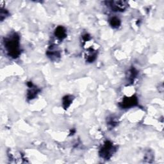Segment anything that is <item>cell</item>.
<instances>
[{
    "label": "cell",
    "instance_id": "52a82bcc",
    "mask_svg": "<svg viewBox=\"0 0 164 164\" xmlns=\"http://www.w3.org/2000/svg\"><path fill=\"white\" fill-rule=\"evenodd\" d=\"M55 36L59 40L63 41L67 37V30L62 26H58L55 30Z\"/></svg>",
    "mask_w": 164,
    "mask_h": 164
},
{
    "label": "cell",
    "instance_id": "277c9868",
    "mask_svg": "<svg viewBox=\"0 0 164 164\" xmlns=\"http://www.w3.org/2000/svg\"><path fill=\"white\" fill-rule=\"evenodd\" d=\"M106 3L114 12H124L128 5L127 2L125 1H110Z\"/></svg>",
    "mask_w": 164,
    "mask_h": 164
},
{
    "label": "cell",
    "instance_id": "ba28073f",
    "mask_svg": "<svg viewBox=\"0 0 164 164\" xmlns=\"http://www.w3.org/2000/svg\"><path fill=\"white\" fill-rule=\"evenodd\" d=\"M74 97L71 95H66L62 98V106L65 110H67L72 104Z\"/></svg>",
    "mask_w": 164,
    "mask_h": 164
},
{
    "label": "cell",
    "instance_id": "5b68a950",
    "mask_svg": "<svg viewBox=\"0 0 164 164\" xmlns=\"http://www.w3.org/2000/svg\"><path fill=\"white\" fill-rule=\"evenodd\" d=\"M27 85L29 88L27 91V99L28 100H32L37 97V94L40 92V89L35 86L31 81H28L27 83Z\"/></svg>",
    "mask_w": 164,
    "mask_h": 164
},
{
    "label": "cell",
    "instance_id": "7c38bea8",
    "mask_svg": "<svg viewBox=\"0 0 164 164\" xmlns=\"http://www.w3.org/2000/svg\"><path fill=\"white\" fill-rule=\"evenodd\" d=\"M107 124L110 127L114 128L118 124V121L117 120L116 118H114V117H111V118H108Z\"/></svg>",
    "mask_w": 164,
    "mask_h": 164
},
{
    "label": "cell",
    "instance_id": "5bb4252c",
    "mask_svg": "<svg viewBox=\"0 0 164 164\" xmlns=\"http://www.w3.org/2000/svg\"><path fill=\"white\" fill-rule=\"evenodd\" d=\"M82 39H83L84 42H88L90 40L91 37L88 33H85L83 35V36H82Z\"/></svg>",
    "mask_w": 164,
    "mask_h": 164
},
{
    "label": "cell",
    "instance_id": "7a4b0ae2",
    "mask_svg": "<svg viewBox=\"0 0 164 164\" xmlns=\"http://www.w3.org/2000/svg\"><path fill=\"white\" fill-rule=\"evenodd\" d=\"M116 147L112 142L109 141V140H107L100 148L99 154L101 158L104 160H109L112 157L113 153L116 151Z\"/></svg>",
    "mask_w": 164,
    "mask_h": 164
},
{
    "label": "cell",
    "instance_id": "30bf717a",
    "mask_svg": "<svg viewBox=\"0 0 164 164\" xmlns=\"http://www.w3.org/2000/svg\"><path fill=\"white\" fill-rule=\"evenodd\" d=\"M109 24L113 28H118L121 25V21L119 18L118 17H112L109 19Z\"/></svg>",
    "mask_w": 164,
    "mask_h": 164
},
{
    "label": "cell",
    "instance_id": "2e32d148",
    "mask_svg": "<svg viewBox=\"0 0 164 164\" xmlns=\"http://www.w3.org/2000/svg\"><path fill=\"white\" fill-rule=\"evenodd\" d=\"M75 132H76V131H75V130H71V132H70V133H71V134H70V135H74V133H75Z\"/></svg>",
    "mask_w": 164,
    "mask_h": 164
},
{
    "label": "cell",
    "instance_id": "8992f818",
    "mask_svg": "<svg viewBox=\"0 0 164 164\" xmlns=\"http://www.w3.org/2000/svg\"><path fill=\"white\" fill-rule=\"evenodd\" d=\"M46 55L52 60H57L60 57V53L57 50L56 46L55 45L50 46V48L46 52Z\"/></svg>",
    "mask_w": 164,
    "mask_h": 164
},
{
    "label": "cell",
    "instance_id": "6da1fadb",
    "mask_svg": "<svg viewBox=\"0 0 164 164\" xmlns=\"http://www.w3.org/2000/svg\"><path fill=\"white\" fill-rule=\"evenodd\" d=\"M5 49L7 55L12 58H17L21 55L20 37L17 33H12L4 38Z\"/></svg>",
    "mask_w": 164,
    "mask_h": 164
},
{
    "label": "cell",
    "instance_id": "4fadbf2b",
    "mask_svg": "<svg viewBox=\"0 0 164 164\" xmlns=\"http://www.w3.org/2000/svg\"><path fill=\"white\" fill-rule=\"evenodd\" d=\"M8 16H9V12H8V10L2 8L1 11H0V17H1V21H3Z\"/></svg>",
    "mask_w": 164,
    "mask_h": 164
},
{
    "label": "cell",
    "instance_id": "9c48e42d",
    "mask_svg": "<svg viewBox=\"0 0 164 164\" xmlns=\"http://www.w3.org/2000/svg\"><path fill=\"white\" fill-rule=\"evenodd\" d=\"M138 75V71L135 68H132L128 71L127 80L129 83H133Z\"/></svg>",
    "mask_w": 164,
    "mask_h": 164
},
{
    "label": "cell",
    "instance_id": "9a60e30c",
    "mask_svg": "<svg viewBox=\"0 0 164 164\" xmlns=\"http://www.w3.org/2000/svg\"><path fill=\"white\" fill-rule=\"evenodd\" d=\"M149 158H153V154H151L149 151L147 152L145 157L146 160H149Z\"/></svg>",
    "mask_w": 164,
    "mask_h": 164
},
{
    "label": "cell",
    "instance_id": "8fae6325",
    "mask_svg": "<svg viewBox=\"0 0 164 164\" xmlns=\"http://www.w3.org/2000/svg\"><path fill=\"white\" fill-rule=\"evenodd\" d=\"M87 53V55H86V60L88 62H93L96 58L97 52L90 48L88 50Z\"/></svg>",
    "mask_w": 164,
    "mask_h": 164
},
{
    "label": "cell",
    "instance_id": "3957f363",
    "mask_svg": "<svg viewBox=\"0 0 164 164\" xmlns=\"http://www.w3.org/2000/svg\"><path fill=\"white\" fill-rule=\"evenodd\" d=\"M138 98L136 96L133 95L130 97H124L123 98L121 102L119 103V106L122 109H130L136 107L138 104Z\"/></svg>",
    "mask_w": 164,
    "mask_h": 164
}]
</instances>
